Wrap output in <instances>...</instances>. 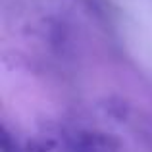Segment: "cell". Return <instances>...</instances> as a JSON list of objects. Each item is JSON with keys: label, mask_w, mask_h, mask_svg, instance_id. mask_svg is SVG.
Listing matches in <instances>:
<instances>
[{"label": "cell", "mask_w": 152, "mask_h": 152, "mask_svg": "<svg viewBox=\"0 0 152 152\" xmlns=\"http://www.w3.org/2000/svg\"><path fill=\"white\" fill-rule=\"evenodd\" d=\"M64 152H115V145L100 133H77L69 139Z\"/></svg>", "instance_id": "obj_1"}]
</instances>
